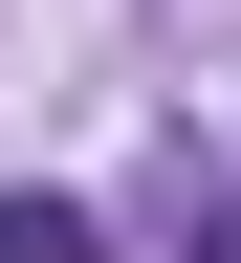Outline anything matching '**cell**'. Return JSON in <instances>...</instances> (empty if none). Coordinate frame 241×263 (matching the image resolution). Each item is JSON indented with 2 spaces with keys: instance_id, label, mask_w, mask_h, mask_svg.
<instances>
[{
  "instance_id": "6da1fadb",
  "label": "cell",
  "mask_w": 241,
  "mask_h": 263,
  "mask_svg": "<svg viewBox=\"0 0 241 263\" xmlns=\"http://www.w3.org/2000/svg\"><path fill=\"white\" fill-rule=\"evenodd\" d=\"M0 263H88V197H0Z\"/></svg>"
}]
</instances>
